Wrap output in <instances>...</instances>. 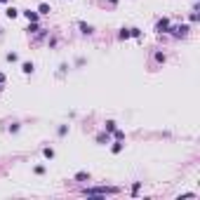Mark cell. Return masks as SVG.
Here are the masks:
<instances>
[{
  "instance_id": "15",
  "label": "cell",
  "mask_w": 200,
  "mask_h": 200,
  "mask_svg": "<svg viewBox=\"0 0 200 200\" xmlns=\"http://www.w3.org/2000/svg\"><path fill=\"white\" fill-rule=\"evenodd\" d=\"M97 141H99V144H104V141H109V134H99V136H97Z\"/></svg>"
},
{
  "instance_id": "4",
  "label": "cell",
  "mask_w": 200,
  "mask_h": 200,
  "mask_svg": "<svg viewBox=\"0 0 200 200\" xmlns=\"http://www.w3.org/2000/svg\"><path fill=\"white\" fill-rule=\"evenodd\" d=\"M118 38H120V40H127V38H132V31H129V28H122Z\"/></svg>"
},
{
  "instance_id": "13",
  "label": "cell",
  "mask_w": 200,
  "mask_h": 200,
  "mask_svg": "<svg viewBox=\"0 0 200 200\" xmlns=\"http://www.w3.org/2000/svg\"><path fill=\"white\" fill-rule=\"evenodd\" d=\"M113 132H116V139H118V141H122V139H125V132H120V129H113Z\"/></svg>"
},
{
  "instance_id": "17",
  "label": "cell",
  "mask_w": 200,
  "mask_h": 200,
  "mask_svg": "<svg viewBox=\"0 0 200 200\" xmlns=\"http://www.w3.org/2000/svg\"><path fill=\"white\" fill-rule=\"evenodd\" d=\"M0 82H5V73H0Z\"/></svg>"
},
{
  "instance_id": "2",
  "label": "cell",
  "mask_w": 200,
  "mask_h": 200,
  "mask_svg": "<svg viewBox=\"0 0 200 200\" xmlns=\"http://www.w3.org/2000/svg\"><path fill=\"white\" fill-rule=\"evenodd\" d=\"M167 28H170V19H160V21L155 24V31H158V33H167Z\"/></svg>"
},
{
  "instance_id": "10",
  "label": "cell",
  "mask_w": 200,
  "mask_h": 200,
  "mask_svg": "<svg viewBox=\"0 0 200 200\" xmlns=\"http://www.w3.org/2000/svg\"><path fill=\"white\" fill-rule=\"evenodd\" d=\"M111 151H113V153H120V151H122V144H120V141H116V144H113V148H111Z\"/></svg>"
},
{
  "instance_id": "8",
  "label": "cell",
  "mask_w": 200,
  "mask_h": 200,
  "mask_svg": "<svg viewBox=\"0 0 200 200\" xmlns=\"http://www.w3.org/2000/svg\"><path fill=\"white\" fill-rule=\"evenodd\" d=\"M75 179H78V181H85V179H90V174H87V172H78V174H75Z\"/></svg>"
},
{
  "instance_id": "9",
  "label": "cell",
  "mask_w": 200,
  "mask_h": 200,
  "mask_svg": "<svg viewBox=\"0 0 200 200\" xmlns=\"http://www.w3.org/2000/svg\"><path fill=\"white\" fill-rule=\"evenodd\" d=\"M43 155H45V158H50V160H52V158H54V151H52V148H43Z\"/></svg>"
},
{
  "instance_id": "12",
  "label": "cell",
  "mask_w": 200,
  "mask_h": 200,
  "mask_svg": "<svg viewBox=\"0 0 200 200\" xmlns=\"http://www.w3.org/2000/svg\"><path fill=\"white\" fill-rule=\"evenodd\" d=\"M113 129H116V122H113V120H109V122H106V132H113Z\"/></svg>"
},
{
  "instance_id": "14",
  "label": "cell",
  "mask_w": 200,
  "mask_h": 200,
  "mask_svg": "<svg viewBox=\"0 0 200 200\" xmlns=\"http://www.w3.org/2000/svg\"><path fill=\"white\" fill-rule=\"evenodd\" d=\"M155 61H160V64L165 61V54H163V52H155Z\"/></svg>"
},
{
  "instance_id": "3",
  "label": "cell",
  "mask_w": 200,
  "mask_h": 200,
  "mask_svg": "<svg viewBox=\"0 0 200 200\" xmlns=\"http://www.w3.org/2000/svg\"><path fill=\"white\" fill-rule=\"evenodd\" d=\"M24 17H26L28 21H38V12H31V9H26V12H24Z\"/></svg>"
},
{
  "instance_id": "16",
  "label": "cell",
  "mask_w": 200,
  "mask_h": 200,
  "mask_svg": "<svg viewBox=\"0 0 200 200\" xmlns=\"http://www.w3.org/2000/svg\"><path fill=\"white\" fill-rule=\"evenodd\" d=\"M139 188H141V184L136 181V184H134V186H132V193H134V195H136V193H139Z\"/></svg>"
},
{
  "instance_id": "18",
  "label": "cell",
  "mask_w": 200,
  "mask_h": 200,
  "mask_svg": "<svg viewBox=\"0 0 200 200\" xmlns=\"http://www.w3.org/2000/svg\"><path fill=\"white\" fill-rule=\"evenodd\" d=\"M0 2H7V0H0Z\"/></svg>"
},
{
  "instance_id": "5",
  "label": "cell",
  "mask_w": 200,
  "mask_h": 200,
  "mask_svg": "<svg viewBox=\"0 0 200 200\" xmlns=\"http://www.w3.org/2000/svg\"><path fill=\"white\" fill-rule=\"evenodd\" d=\"M5 14H7L9 19H14V17L19 14V9H17V7H7V12H5Z\"/></svg>"
},
{
  "instance_id": "1",
  "label": "cell",
  "mask_w": 200,
  "mask_h": 200,
  "mask_svg": "<svg viewBox=\"0 0 200 200\" xmlns=\"http://www.w3.org/2000/svg\"><path fill=\"white\" fill-rule=\"evenodd\" d=\"M167 33H172L174 38H184L186 33H188V26H186V24H181V26H170Z\"/></svg>"
},
{
  "instance_id": "7",
  "label": "cell",
  "mask_w": 200,
  "mask_h": 200,
  "mask_svg": "<svg viewBox=\"0 0 200 200\" xmlns=\"http://www.w3.org/2000/svg\"><path fill=\"white\" fill-rule=\"evenodd\" d=\"M80 31H82V33H87V36H90V33H92V26H87L85 21H80Z\"/></svg>"
},
{
  "instance_id": "11",
  "label": "cell",
  "mask_w": 200,
  "mask_h": 200,
  "mask_svg": "<svg viewBox=\"0 0 200 200\" xmlns=\"http://www.w3.org/2000/svg\"><path fill=\"white\" fill-rule=\"evenodd\" d=\"M21 71H24V73H33V64H24V66H21Z\"/></svg>"
},
{
  "instance_id": "6",
  "label": "cell",
  "mask_w": 200,
  "mask_h": 200,
  "mask_svg": "<svg viewBox=\"0 0 200 200\" xmlns=\"http://www.w3.org/2000/svg\"><path fill=\"white\" fill-rule=\"evenodd\" d=\"M38 14H50V5H45V2H43V5L38 7Z\"/></svg>"
}]
</instances>
